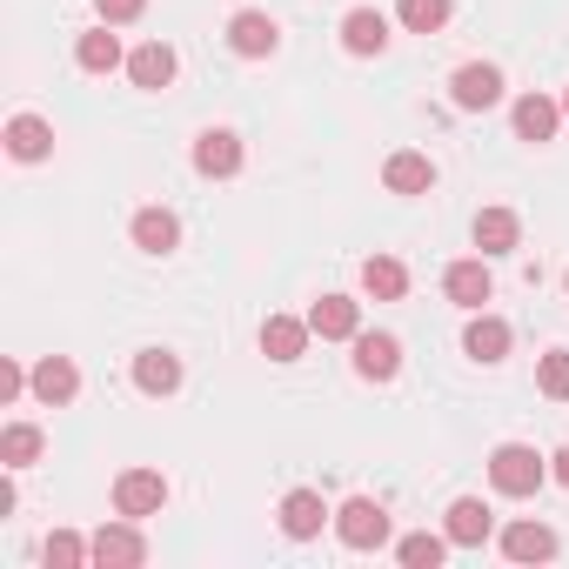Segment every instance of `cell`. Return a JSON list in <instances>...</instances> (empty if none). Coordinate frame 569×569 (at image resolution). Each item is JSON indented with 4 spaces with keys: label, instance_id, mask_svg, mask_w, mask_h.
<instances>
[{
    "label": "cell",
    "instance_id": "6da1fadb",
    "mask_svg": "<svg viewBox=\"0 0 569 569\" xmlns=\"http://www.w3.org/2000/svg\"><path fill=\"white\" fill-rule=\"evenodd\" d=\"M489 482H496V496H536L549 482V462L536 449H522V442H502L489 456Z\"/></svg>",
    "mask_w": 569,
    "mask_h": 569
},
{
    "label": "cell",
    "instance_id": "7a4b0ae2",
    "mask_svg": "<svg viewBox=\"0 0 569 569\" xmlns=\"http://www.w3.org/2000/svg\"><path fill=\"white\" fill-rule=\"evenodd\" d=\"M161 502H168V476L161 469H121L114 476V516H161Z\"/></svg>",
    "mask_w": 569,
    "mask_h": 569
},
{
    "label": "cell",
    "instance_id": "3957f363",
    "mask_svg": "<svg viewBox=\"0 0 569 569\" xmlns=\"http://www.w3.org/2000/svg\"><path fill=\"white\" fill-rule=\"evenodd\" d=\"M336 536H342L349 549H382V542H389V509L369 502V496H349V502L336 509Z\"/></svg>",
    "mask_w": 569,
    "mask_h": 569
},
{
    "label": "cell",
    "instance_id": "277c9868",
    "mask_svg": "<svg viewBox=\"0 0 569 569\" xmlns=\"http://www.w3.org/2000/svg\"><path fill=\"white\" fill-rule=\"evenodd\" d=\"M449 101H456L462 114H482V108H496V101H502V74H496L489 61H469V68H456Z\"/></svg>",
    "mask_w": 569,
    "mask_h": 569
},
{
    "label": "cell",
    "instance_id": "5b68a950",
    "mask_svg": "<svg viewBox=\"0 0 569 569\" xmlns=\"http://www.w3.org/2000/svg\"><path fill=\"white\" fill-rule=\"evenodd\" d=\"M489 529H496V516H489V502H482V496H456V502H449L442 536H449L456 549H482V542H489Z\"/></svg>",
    "mask_w": 569,
    "mask_h": 569
},
{
    "label": "cell",
    "instance_id": "8992f818",
    "mask_svg": "<svg viewBox=\"0 0 569 569\" xmlns=\"http://www.w3.org/2000/svg\"><path fill=\"white\" fill-rule=\"evenodd\" d=\"M194 174H208V181H228V174H241V134H228V128H208V134L194 141Z\"/></svg>",
    "mask_w": 569,
    "mask_h": 569
},
{
    "label": "cell",
    "instance_id": "52a82bcc",
    "mask_svg": "<svg viewBox=\"0 0 569 569\" xmlns=\"http://www.w3.org/2000/svg\"><path fill=\"white\" fill-rule=\"evenodd\" d=\"M309 329H316L322 342H356V336H362V302H349V296H322V302L309 309Z\"/></svg>",
    "mask_w": 569,
    "mask_h": 569
},
{
    "label": "cell",
    "instance_id": "ba28073f",
    "mask_svg": "<svg viewBox=\"0 0 569 569\" xmlns=\"http://www.w3.org/2000/svg\"><path fill=\"white\" fill-rule=\"evenodd\" d=\"M94 562H101V569H134V562H148V542H141L134 516H128V522H108V529L94 536Z\"/></svg>",
    "mask_w": 569,
    "mask_h": 569
},
{
    "label": "cell",
    "instance_id": "9c48e42d",
    "mask_svg": "<svg viewBox=\"0 0 569 569\" xmlns=\"http://www.w3.org/2000/svg\"><path fill=\"white\" fill-rule=\"evenodd\" d=\"M442 296H449L456 309H469V316H476V309L496 296V281H489V268H482V261H449V274H442Z\"/></svg>",
    "mask_w": 569,
    "mask_h": 569
},
{
    "label": "cell",
    "instance_id": "30bf717a",
    "mask_svg": "<svg viewBox=\"0 0 569 569\" xmlns=\"http://www.w3.org/2000/svg\"><path fill=\"white\" fill-rule=\"evenodd\" d=\"M322 522H329V502L316 489H289V496H281V536L309 542V536H322Z\"/></svg>",
    "mask_w": 569,
    "mask_h": 569
},
{
    "label": "cell",
    "instance_id": "8fae6325",
    "mask_svg": "<svg viewBox=\"0 0 569 569\" xmlns=\"http://www.w3.org/2000/svg\"><path fill=\"white\" fill-rule=\"evenodd\" d=\"M228 48H234L241 61H268V54L281 48V28H274L268 14H234V21H228Z\"/></svg>",
    "mask_w": 569,
    "mask_h": 569
},
{
    "label": "cell",
    "instance_id": "7c38bea8",
    "mask_svg": "<svg viewBox=\"0 0 569 569\" xmlns=\"http://www.w3.org/2000/svg\"><path fill=\"white\" fill-rule=\"evenodd\" d=\"M34 396H41L48 409H68V402L81 396V369H74L68 356H41V362H34Z\"/></svg>",
    "mask_w": 569,
    "mask_h": 569
},
{
    "label": "cell",
    "instance_id": "4fadbf2b",
    "mask_svg": "<svg viewBox=\"0 0 569 569\" xmlns=\"http://www.w3.org/2000/svg\"><path fill=\"white\" fill-rule=\"evenodd\" d=\"M309 322H296V316H268L261 322V356L268 362H302V349H309Z\"/></svg>",
    "mask_w": 569,
    "mask_h": 569
},
{
    "label": "cell",
    "instance_id": "5bb4252c",
    "mask_svg": "<svg viewBox=\"0 0 569 569\" xmlns=\"http://www.w3.org/2000/svg\"><path fill=\"white\" fill-rule=\"evenodd\" d=\"M509 121H516V141H536V148H542V141H556V128H562V108H556L549 94H522Z\"/></svg>",
    "mask_w": 569,
    "mask_h": 569
},
{
    "label": "cell",
    "instance_id": "9a60e30c",
    "mask_svg": "<svg viewBox=\"0 0 569 569\" xmlns=\"http://www.w3.org/2000/svg\"><path fill=\"white\" fill-rule=\"evenodd\" d=\"M382 188H389V194H429V188H436V161L402 148V154L382 161Z\"/></svg>",
    "mask_w": 569,
    "mask_h": 569
},
{
    "label": "cell",
    "instance_id": "2e32d148",
    "mask_svg": "<svg viewBox=\"0 0 569 569\" xmlns=\"http://www.w3.org/2000/svg\"><path fill=\"white\" fill-rule=\"evenodd\" d=\"M509 342H516L509 322H502V316H482V309H476V322L462 329V356H469V362H502Z\"/></svg>",
    "mask_w": 569,
    "mask_h": 569
},
{
    "label": "cell",
    "instance_id": "e0dca14e",
    "mask_svg": "<svg viewBox=\"0 0 569 569\" xmlns=\"http://www.w3.org/2000/svg\"><path fill=\"white\" fill-rule=\"evenodd\" d=\"M402 369V342L396 336H356V376L362 382H389Z\"/></svg>",
    "mask_w": 569,
    "mask_h": 569
},
{
    "label": "cell",
    "instance_id": "ac0fdd59",
    "mask_svg": "<svg viewBox=\"0 0 569 569\" xmlns=\"http://www.w3.org/2000/svg\"><path fill=\"white\" fill-rule=\"evenodd\" d=\"M134 389H141V396H174V389H181V356L141 349V356H134Z\"/></svg>",
    "mask_w": 569,
    "mask_h": 569
},
{
    "label": "cell",
    "instance_id": "d6986e66",
    "mask_svg": "<svg viewBox=\"0 0 569 569\" xmlns=\"http://www.w3.org/2000/svg\"><path fill=\"white\" fill-rule=\"evenodd\" d=\"M342 48H349L356 61H369V54H382V48H389V21H382L376 8H356V14L342 21Z\"/></svg>",
    "mask_w": 569,
    "mask_h": 569
},
{
    "label": "cell",
    "instance_id": "ffe728a7",
    "mask_svg": "<svg viewBox=\"0 0 569 569\" xmlns=\"http://www.w3.org/2000/svg\"><path fill=\"white\" fill-rule=\"evenodd\" d=\"M128 81H134V88H148V94H154V88H168V81H174V48H168V41L134 48V54H128Z\"/></svg>",
    "mask_w": 569,
    "mask_h": 569
},
{
    "label": "cell",
    "instance_id": "44dd1931",
    "mask_svg": "<svg viewBox=\"0 0 569 569\" xmlns=\"http://www.w3.org/2000/svg\"><path fill=\"white\" fill-rule=\"evenodd\" d=\"M8 154H14V161H48V154H54V128H48L41 114H14V121H8Z\"/></svg>",
    "mask_w": 569,
    "mask_h": 569
},
{
    "label": "cell",
    "instance_id": "7402d4cb",
    "mask_svg": "<svg viewBox=\"0 0 569 569\" xmlns=\"http://www.w3.org/2000/svg\"><path fill=\"white\" fill-rule=\"evenodd\" d=\"M134 248H141V254H174V248H181V221H174L168 208H141V214H134Z\"/></svg>",
    "mask_w": 569,
    "mask_h": 569
},
{
    "label": "cell",
    "instance_id": "603a6c76",
    "mask_svg": "<svg viewBox=\"0 0 569 569\" xmlns=\"http://www.w3.org/2000/svg\"><path fill=\"white\" fill-rule=\"evenodd\" d=\"M502 556H509V562H549V556H556V529H542V522H509V529H502Z\"/></svg>",
    "mask_w": 569,
    "mask_h": 569
},
{
    "label": "cell",
    "instance_id": "cb8c5ba5",
    "mask_svg": "<svg viewBox=\"0 0 569 569\" xmlns=\"http://www.w3.org/2000/svg\"><path fill=\"white\" fill-rule=\"evenodd\" d=\"M362 289H369L376 302H402V296H409V268H402L396 254H369V261H362Z\"/></svg>",
    "mask_w": 569,
    "mask_h": 569
},
{
    "label": "cell",
    "instance_id": "d4e9b609",
    "mask_svg": "<svg viewBox=\"0 0 569 569\" xmlns=\"http://www.w3.org/2000/svg\"><path fill=\"white\" fill-rule=\"evenodd\" d=\"M516 241H522V221H516L509 208H482V214H476V248H482V254H509Z\"/></svg>",
    "mask_w": 569,
    "mask_h": 569
},
{
    "label": "cell",
    "instance_id": "484cf974",
    "mask_svg": "<svg viewBox=\"0 0 569 569\" xmlns=\"http://www.w3.org/2000/svg\"><path fill=\"white\" fill-rule=\"evenodd\" d=\"M74 61H81L88 74H114V68H121V41L108 34V21H101L94 34H81V41H74Z\"/></svg>",
    "mask_w": 569,
    "mask_h": 569
},
{
    "label": "cell",
    "instance_id": "4316f807",
    "mask_svg": "<svg viewBox=\"0 0 569 569\" xmlns=\"http://www.w3.org/2000/svg\"><path fill=\"white\" fill-rule=\"evenodd\" d=\"M41 456V429L34 422H8V429H0V462H8V469H28Z\"/></svg>",
    "mask_w": 569,
    "mask_h": 569
},
{
    "label": "cell",
    "instance_id": "83f0119b",
    "mask_svg": "<svg viewBox=\"0 0 569 569\" xmlns=\"http://www.w3.org/2000/svg\"><path fill=\"white\" fill-rule=\"evenodd\" d=\"M88 556H94V542H81L74 529H54V536L41 542V562H48V569H81Z\"/></svg>",
    "mask_w": 569,
    "mask_h": 569
},
{
    "label": "cell",
    "instance_id": "f1b7e54d",
    "mask_svg": "<svg viewBox=\"0 0 569 569\" xmlns=\"http://www.w3.org/2000/svg\"><path fill=\"white\" fill-rule=\"evenodd\" d=\"M449 549H456V542H449V536H429V529H416V536H402V542H396V556H402L409 569H436Z\"/></svg>",
    "mask_w": 569,
    "mask_h": 569
},
{
    "label": "cell",
    "instance_id": "f546056e",
    "mask_svg": "<svg viewBox=\"0 0 569 569\" xmlns=\"http://www.w3.org/2000/svg\"><path fill=\"white\" fill-rule=\"evenodd\" d=\"M402 28L409 34H442L449 28V0H402Z\"/></svg>",
    "mask_w": 569,
    "mask_h": 569
},
{
    "label": "cell",
    "instance_id": "4dcf8cb0",
    "mask_svg": "<svg viewBox=\"0 0 569 569\" xmlns=\"http://www.w3.org/2000/svg\"><path fill=\"white\" fill-rule=\"evenodd\" d=\"M536 389H542L549 402H569V349H549V356L536 362Z\"/></svg>",
    "mask_w": 569,
    "mask_h": 569
},
{
    "label": "cell",
    "instance_id": "1f68e13d",
    "mask_svg": "<svg viewBox=\"0 0 569 569\" xmlns=\"http://www.w3.org/2000/svg\"><path fill=\"white\" fill-rule=\"evenodd\" d=\"M94 8H101V21H108V28H128V21H141L148 0H94Z\"/></svg>",
    "mask_w": 569,
    "mask_h": 569
},
{
    "label": "cell",
    "instance_id": "d6a6232c",
    "mask_svg": "<svg viewBox=\"0 0 569 569\" xmlns=\"http://www.w3.org/2000/svg\"><path fill=\"white\" fill-rule=\"evenodd\" d=\"M21 389H34V376H28L21 362H0V402H14Z\"/></svg>",
    "mask_w": 569,
    "mask_h": 569
},
{
    "label": "cell",
    "instance_id": "836d02e7",
    "mask_svg": "<svg viewBox=\"0 0 569 569\" xmlns=\"http://www.w3.org/2000/svg\"><path fill=\"white\" fill-rule=\"evenodd\" d=\"M549 476H556V482L569 489V449H556V456H549Z\"/></svg>",
    "mask_w": 569,
    "mask_h": 569
},
{
    "label": "cell",
    "instance_id": "e575fe53",
    "mask_svg": "<svg viewBox=\"0 0 569 569\" xmlns=\"http://www.w3.org/2000/svg\"><path fill=\"white\" fill-rule=\"evenodd\" d=\"M562 114H569V94H562Z\"/></svg>",
    "mask_w": 569,
    "mask_h": 569
},
{
    "label": "cell",
    "instance_id": "d590c367",
    "mask_svg": "<svg viewBox=\"0 0 569 569\" xmlns=\"http://www.w3.org/2000/svg\"><path fill=\"white\" fill-rule=\"evenodd\" d=\"M562 289H569V274H562Z\"/></svg>",
    "mask_w": 569,
    "mask_h": 569
}]
</instances>
